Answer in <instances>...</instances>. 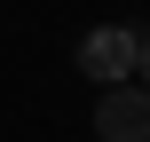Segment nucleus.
Returning <instances> with one entry per match:
<instances>
[{
  "mask_svg": "<svg viewBox=\"0 0 150 142\" xmlns=\"http://www.w3.org/2000/svg\"><path fill=\"white\" fill-rule=\"evenodd\" d=\"M134 55H142V32H127V24H103V32H87V40H79V71H87V79H103V87H127Z\"/></svg>",
  "mask_w": 150,
  "mask_h": 142,
  "instance_id": "obj_1",
  "label": "nucleus"
},
{
  "mask_svg": "<svg viewBox=\"0 0 150 142\" xmlns=\"http://www.w3.org/2000/svg\"><path fill=\"white\" fill-rule=\"evenodd\" d=\"M95 134H103V142H150V95H142V87H103Z\"/></svg>",
  "mask_w": 150,
  "mask_h": 142,
  "instance_id": "obj_2",
  "label": "nucleus"
},
{
  "mask_svg": "<svg viewBox=\"0 0 150 142\" xmlns=\"http://www.w3.org/2000/svg\"><path fill=\"white\" fill-rule=\"evenodd\" d=\"M134 71H142V95H150V32H142V55H134Z\"/></svg>",
  "mask_w": 150,
  "mask_h": 142,
  "instance_id": "obj_3",
  "label": "nucleus"
}]
</instances>
